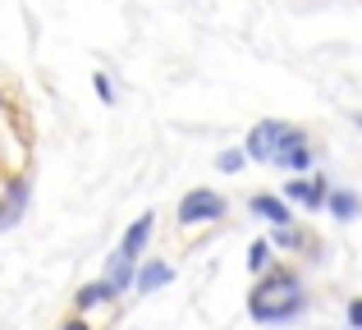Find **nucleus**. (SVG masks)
Returning <instances> with one entry per match:
<instances>
[{
    "label": "nucleus",
    "mask_w": 362,
    "mask_h": 330,
    "mask_svg": "<svg viewBox=\"0 0 362 330\" xmlns=\"http://www.w3.org/2000/svg\"><path fill=\"white\" fill-rule=\"evenodd\" d=\"M330 211H335V220H354V216L362 211V202L354 193H330Z\"/></svg>",
    "instance_id": "nucleus-8"
},
{
    "label": "nucleus",
    "mask_w": 362,
    "mask_h": 330,
    "mask_svg": "<svg viewBox=\"0 0 362 330\" xmlns=\"http://www.w3.org/2000/svg\"><path fill=\"white\" fill-rule=\"evenodd\" d=\"M275 165H284V170H293V175H303V170H312V152L303 147V134H284L280 138V147H275Z\"/></svg>",
    "instance_id": "nucleus-4"
},
{
    "label": "nucleus",
    "mask_w": 362,
    "mask_h": 330,
    "mask_svg": "<svg viewBox=\"0 0 362 330\" xmlns=\"http://www.w3.org/2000/svg\"><path fill=\"white\" fill-rule=\"evenodd\" d=\"M266 261H271V243H252V248H247V266L262 271Z\"/></svg>",
    "instance_id": "nucleus-9"
},
{
    "label": "nucleus",
    "mask_w": 362,
    "mask_h": 330,
    "mask_svg": "<svg viewBox=\"0 0 362 330\" xmlns=\"http://www.w3.org/2000/svg\"><path fill=\"white\" fill-rule=\"evenodd\" d=\"M252 211H257V216H266L271 225H289V220H293V216H289V206H284V202H275V197H262V193L252 197Z\"/></svg>",
    "instance_id": "nucleus-7"
},
{
    "label": "nucleus",
    "mask_w": 362,
    "mask_h": 330,
    "mask_svg": "<svg viewBox=\"0 0 362 330\" xmlns=\"http://www.w3.org/2000/svg\"><path fill=\"white\" fill-rule=\"evenodd\" d=\"M156 234V216H138V220L129 225V234H124V243H119V252H110V266H106V280L119 289H129L133 285V271H138V257H142V248H147V239Z\"/></svg>",
    "instance_id": "nucleus-1"
},
{
    "label": "nucleus",
    "mask_w": 362,
    "mask_h": 330,
    "mask_svg": "<svg viewBox=\"0 0 362 330\" xmlns=\"http://www.w3.org/2000/svg\"><path fill=\"white\" fill-rule=\"evenodd\" d=\"M243 156H247V152H225V156H216V165H221V170H239Z\"/></svg>",
    "instance_id": "nucleus-10"
},
{
    "label": "nucleus",
    "mask_w": 362,
    "mask_h": 330,
    "mask_svg": "<svg viewBox=\"0 0 362 330\" xmlns=\"http://www.w3.org/2000/svg\"><path fill=\"white\" fill-rule=\"evenodd\" d=\"M225 216V197L211 193V188H197V193H188L184 202H179V220L184 225H197V220H221Z\"/></svg>",
    "instance_id": "nucleus-2"
},
{
    "label": "nucleus",
    "mask_w": 362,
    "mask_h": 330,
    "mask_svg": "<svg viewBox=\"0 0 362 330\" xmlns=\"http://www.w3.org/2000/svg\"><path fill=\"white\" fill-rule=\"evenodd\" d=\"M284 134H289V124H280V119L257 124L252 134H247V161H275V147H280Z\"/></svg>",
    "instance_id": "nucleus-3"
},
{
    "label": "nucleus",
    "mask_w": 362,
    "mask_h": 330,
    "mask_svg": "<svg viewBox=\"0 0 362 330\" xmlns=\"http://www.w3.org/2000/svg\"><path fill=\"white\" fill-rule=\"evenodd\" d=\"M170 280H175V266H165V261H151V266L138 271V289H142V294H151V289L170 285Z\"/></svg>",
    "instance_id": "nucleus-6"
},
{
    "label": "nucleus",
    "mask_w": 362,
    "mask_h": 330,
    "mask_svg": "<svg viewBox=\"0 0 362 330\" xmlns=\"http://www.w3.org/2000/svg\"><path fill=\"white\" fill-rule=\"evenodd\" d=\"M284 197H293L303 206H321L326 202V179H293V184H284Z\"/></svg>",
    "instance_id": "nucleus-5"
},
{
    "label": "nucleus",
    "mask_w": 362,
    "mask_h": 330,
    "mask_svg": "<svg viewBox=\"0 0 362 330\" xmlns=\"http://www.w3.org/2000/svg\"><path fill=\"white\" fill-rule=\"evenodd\" d=\"M349 322H354V326H362V303H354V307H349Z\"/></svg>",
    "instance_id": "nucleus-12"
},
{
    "label": "nucleus",
    "mask_w": 362,
    "mask_h": 330,
    "mask_svg": "<svg viewBox=\"0 0 362 330\" xmlns=\"http://www.w3.org/2000/svg\"><path fill=\"white\" fill-rule=\"evenodd\" d=\"M97 97H101V101H115V88L106 83V73H97Z\"/></svg>",
    "instance_id": "nucleus-11"
}]
</instances>
